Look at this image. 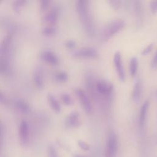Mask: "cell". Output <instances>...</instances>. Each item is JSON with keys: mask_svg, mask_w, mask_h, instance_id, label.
Here are the masks:
<instances>
[{"mask_svg": "<svg viewBox=\"0 0 157 157\" xmlns=\"http://www.w3.org/2000/svg\"><path fill=\"white\" fill-rule=\"evenodd\" d=\"M78 146L84 150H88L90 149V145L88 143H86L85 141L83 140H78Z\"/></svg>", "mask_w": 157, "mask_h": 157, "instance_id": "cell-23", "label": "cell"}, {"mask_svg": "<svg viewBox=\"0 0 157 157\" xmlns=\"http://www.w3.org/2000/svg\"><path fill=\"white\" fill-rule=\"evenodd\" d=\"M109 2L112 4V6L115 9H117L118 7H119L120 4V1H109Z\"/></svg>", "mask_w": 157, "mask_h": 157, "instance_id": "cell-29", "label": "cell"}, {"mask_svg": "<svg viewBox=\"0 0 157 157\" xmlns=\"http://www.w3.org/2000/svg\"><path fill=\"white\" fill-rule=\"evenodd\" d=\"M48 99L52 109L55 110L56 112H59L61 110V106L58 101L55 98V96L50 94L48 96Z\"/></svg>", "mask_w": 157, "mask_h": 157, "instance_id": "cell-16", "label": "cell"}, {"mask_svg": "<svg viewBox=\"0 0 157 157\" xmlns=\"http://www.w3.org/2000/svg\"><path fill=\"white\" fill-rule=\"evenodd\" d=\"M125 26V22L123 19L116 18L110 21L104 28L102 39L104 41L108 40L115 34L120 31Z\"/></svg>", "mask_w": 157, "mask_h": 157, "instance_id": "cell-2", "label": "cell"}, {"mask_svg": "<svg viewBox=\"0 0 157 157\" xmlns=\"http://www.w3.org/2000/svg\"><path fill=\"white\" fill-rule=\"evenodd\" d=\"M149 105H150V102L147 99L143 103V104L141 106L139 115V126L141 128H143L145 124V122L147 115V112L148 110Z\"/></svg>", "mask_w": 157, "mask_h": 157, "instance_id": "cell-9", "label": "cell"}, {"mask_svg": "<svg viewBox=\"0 0 157 157\" xmlns=\"http://www.w3.org/2000/svg\"><path fill=\"white\" fill-rule=\"evenodd\" d=\"M81 124L80 116L78 112L72 111L67 116L66 118V124L69 127L77 128Z\"/></svg>", "mask_w": 157, "mask_h": 157, "instance_id": "cell-8", "label": "cell"}, {"mask_svg": "<svg viewBox=\"0 0 157 157\" xmlns=\"http://www.w3.org/2000/svg\"><path fill=\"white\" fill-rule=\"evenodd\" d=\"M17 107L23 113H28L30 110L29 106L25 102L22 101H18L16 104Z\"/></svg>", "mask_w": 157, "mask_h": 157, "instance_id": "cell-17", "label": "cell"}, {"mask_svg": "<svg viewBox=\"0 0 157 157\" xmlns=\"http://www.w3.org/2000/svg\"><path fill=\"white\" fill-rule=\"evenodd\" d=\"M24 3H25V1H17L14 2V6L15 9H18L20 7L22 6Z\"/></svg>", "mask_w": 157, "mask_h": 157, "instance_id": "cell-28", "label": "cell"}, {"mask_svg": "<svg viewBox=\"0 0 157 157\" xmlns=\"http://www.w3.org/2000/svg\"><path fill=\"white\" fill-rule=\"evenodd\" d=\"M75 7L77 12L85 29L89 34H93L94 27L89 10L88 1L78 0L76 2Z\"/></svg>", "mask_w": 157, "mask_h": 157, "instance_id": "cell-1", "label": "cell"}, {"mask_svg": "<svg viewBox=\"0 0 157 157\" xmlns=\"http://www.w3.org/2000/svg\"><path fill=\"white\" fill-rule=\"evenodd\" d=\"M10 40V36H7L0 44V58L2 59Z\"/></svg>", "mask_w": 157, "mask_h": 157, "instance_id": "cell-15", "label": "cell"}, {"mask_svg": "<svg viewBox=\"0 0 157 157\" xmlns=\"http://www.w3.org/2000/svg\"><path fill=\"white\" fill-rule=\"evenodd\" d=\"M49 1H42V3H41V7L42 9H46L48 6V4H49Z\"/></svg>", "mask_w": 157, "mask_h": 157, "instance_id": "cell-30", "label": "cell"}, {"mask_svg": "<svg viewBox=\"0 0 157 157\" xmlns=\"http://www.w3.org/2000/svg\"><path fill=\"white\" fill-rule=\"evenodd\" d=\"M42 58L52 64H56L58 63V57L52 52L49 51L44 52L42 55Z\"/></svg>", "mask_w": 157, "mask_h": 157, "instance_id": "cell-12", "label": "cell"}, {"mask_svg": "<svg viewBox=\"0 0 157 157\" xmlns=\"http://www.w3.org/2000/svg\"><path fill=\"white\" fill-rule=\"evenodd\" d=\"M113 63L120 80L124 82L125 80V72L123 64L121 55L119 51H117L113 55Z\"/></svg>", "mask_w": 157, "mask_h": 157, "instance_id": "cell-6", "label": "cell"}, {"mask_svg": "<svg viewBox=\"0 0 157 157\" xmlns=\"http://www.w3.org/2000/svg\"><path fill=\"white\" fill-rule=\"evenodd\" d=\"M75 57L81 58H94L98 55L97 50L91 47H85L80 48L73 52Z\"/></svg>", "mask_w": 157, "mask_h": 157, "instance_id": "cell-4", "label": "cell"}, {"mask_svg": "<svg viewBox=\"0 0 157 157\" xmlns=\"http://www.w3.org/2000/svg\"><path fill=\"white\" fill-rule=\"evenodd\" d=\"M5 99H6V98H5L4 96L3 95V94L1 92H0V101L4 102L5 101Z\"/></svg>", "mask_w": 157, "mask_h": 157, "instance_id": "cell-31", "label": "cell"}, {"mask_svg": "<svg viewBox=\"0 0 157 157\" xmlns=\"http://www.w3.org/2000/svg\"><path fill=\"white\" fill-rule=\"evenodd\" d=\"M96 86L98 92L105 96L111 94L113 89V84L110 82L104 79L99 80L96 83Z\"/></svg>", "mask_w": 157, "mask_h": 157, "instance_id": "cell-7", "label": "cell"}, {"mask_svg": "<svg viewBox=\"0 0 157 157\" xmlns=\"http://www.w3.org/2000/svg\"><path fill=\"white\" fill-rule=\"evenodd\" d=\"M118 149V139L113 132H110L108 136L106 147L105 157H115Z\"/></svg>", "mask_w": 157, "mask_h": 157, "instance_id": "cell-3", "label": "cell"}, {"mask_svg": "<svg viewBox=\"0 0 157 157\" xmlns=\"http://www.w3.org/2000/svg\"><path fill=\"white\" fill-rule=\"evenodd\" d=\"M75 93L83 110L86 113H90L92 112V105L87 94L82 88H80L75 90Z\"/></svg>", "mask_w": 157, "mask_h": 157, "instance_id": "cell-5", "label": "cell"}, {"mask_svg": "<svg viewBox=\"0 0 157 157\" xmlns=\"http://www.w3.org/2000/svg\"><path fill=\"white\" fill-rule=\"evenodd\" d=\"M56 29L55 27L52 26H47L45 27L44 30H43V33L45 34V35H52L55 33Z\"/></svg>", "mask_w": 157, "mask_h": 157, "instance_id": "cell-21", "label": "cell"}, {"mask_svg": "<svg viewBox=\"0 0 157 157\" xmlns=\"http://www.w3.org/2000/svg\"><path fill=\"white\" fill-rule=\"evenodd\" d=\"M153 43H150L146 47H145L142 51V55H147L148 53H149L153 49Z\"/></svg>", "mask_w": 157, "mask_h": 157, "instance_id": "cell-22", "label": "cell"}, {"mask_svg": "<svg viewBox=\"0 0 157 157\" xmlns=\"http://www.w3.org/2000/svg\"><path fill=\"white\" fill-rule=\"evenodd\" d=\"M61 98L63 102L64 103V104L69 105L73 104V99L72 97L67 93L62 94L61 96Z\"/></svg>", "mask_w": 157, "mask_h": 157, "instance_id": "cell-18", "label": "cell"}, {"mask_svg": "<svg viewBox=\"0 0 157 157\" xmlns=\"http://www.w3.org/2000/svg\"><path fill=\"white\" fill-rule=\"evenodd\" d=\"M34 80H35L36 83L38 85V86H39V87H42L43 86V85H44L43 79H42L41 74L39 72H36L35 74Z\"/></svg>", "mask_w": 157, "mask_h": 157, "instance_id": "cell-19", "label": "cell"}, {"mask_svg": "<svg viewBox=\"0 0 157 157\" xmlns=\"http://www.w3.org/2000/svg\"><path fill=\"white\" fill-rule=\"evenodd\" d=\"M58 18V10L56 9H53L45 17V20L50 24H55Z\"/></svg>", "mask_w": 157, "mask_h": 157, "instance_id": "cell-14", "label": "cell"}, {"mask_svg": "<svg viewBox=\"0 0 157 157\" xmlns=\"http://www.w3.org/2000/svg\"><path fill=\"white\" fill-rule=\"evenodd\" d=\"M19 134L21 142L23 145L27 144L28 142V125L25 121H22L20 125Z\"/></svg>", "mask_w": 157, "mask_h": 157, "instance_id": "cell-10", "label": "cell"}, {"mask_svg": "<svg viewBox=\"0 0 157 157\" xmlns=\"http://www.w3.org/2000/svg\"><path fill=\"white\" fill-rule=\"evenodd\" d=\"M142 94V83L140 79H137L134 85L132 91V98L134 102H139Z\"/></svg>", "mask_w": 157, "mask_h": 157, "instance_id": "cell-11", "label": "cell"}, {"mask_svg": "<svg viewBox=\"0 0 157 157\" xmlns=\"http://www.w3.org/2000/svg\"><path fill=\"white\" fill-rule=\"evenodd\" d=\"M48 155L50 157H58L57 152L52 146L48 147Z\"/></svg>", "mask_w": 157, "mask_h": 157, "instance_id": "cell-25", "label": "cell"}, {"mask_svg": "<svg viewBox=\"0 0 157 157\" xmlns=\"http://www.w3.org/2000/svg\"><path fill=\"white\" fill-rule=\"evenodd\" d=\"M151 65V67L154 69L157 67V50H156V52L155 53V55H154V56L152 59Z\"/></svg>", "mask_w": 157, "mask_h": 157, "instance_id": "cell-27", "label": "cell"}, {"mask_svg": "<svg viewBox=\"0 0 157 157\" xmlns=\"http://www.w3.org/2000/svg\"><path fill=\"white\" fill-rule=\"evenodd\" d=\"M150 9L153 13L157 12V1H152L150 2Z\"/></svg>", "mask_w": 157, "mask_h": 157, "instance_id": "cell-24", "label": "cell"}, {"mask_svg": "<svg viewBox=\"0 0 157 157\" xmlns=\"http://www.w3.org/2000/svg\"><path fill=\"white\" fill-rule=\"evenodd\" d=\"M65 45H66L67 48H70V49H72V48H74L75 47L76 43L73 40H67L66 42Z\"/></svg>", "mask_w": 157, "mask_h": 157, "instance_id": "cell-26", "label": "cell"}, {"mask_svg": "<svg viewBox=\"0 0 157 157\" xmlns=\"http://www.w3.org/2000/svg\"><path fill=\"white\" fill-rule=\"evenodd\" d=\"M139 67V61L136 56H133L129 61V72L132 77H134L137 72Z\"/></svg>", "mask_w": 157, "mask_h": 157, "instance_id": "cell-13", "label": "cell"}, {"mask_svg": "<svg viewBox=\"0 0 157 157\" xmlns=\"http://www.w3.org/2000/svg\"><path fill=\"white\" fill-rule=\"evenodd\" d=\"M74 157H83V156L78 155H74Z\"/></svg>", "mask_w": 157, "mask_h": 157, "instance_id": "cell-32", "label": "cell"}, {"mask_svg": "<svg viewBox=\"0 0 157 157\" xmlns=\"http://www.w3.org/2000/svg\"><path fill=\"white\" fill-rule=\"evenodd\" d=\"M56 78L60 82H64L67 80L68 75L65 72H60L56 74Z\"/></svg>", "mask_w": 157, "mask_h": 157, "instance_id": "cell-20", "label": "cell"}]
</instances>
